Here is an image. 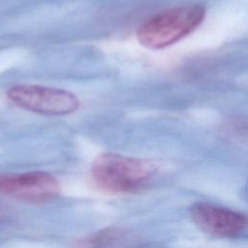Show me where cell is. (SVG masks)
I'll return each mask as SVG.
<instances>
[{"label":"cell","mask_w":248,"mask_h":248,"mask_svg":"<svg viewBox=\"0 0 248 248\" xmlns=\"http://www.w3.org/2000/svg\"><path fill=\"white\" fill-rule=\"evenodd\" d=\"M190 215L202 232L215 237H238L247 226L244 214L211 202L194 203L190 208Z\"/></svg>","instance_id":"5"},{"label":"cell","mask_w":248,"mask_h":248,"mask_svg":"<svg viewBox=\"0 0 248 248\" xmlns=\"http://www.w3.org/2000/svg\"><path fill=\"white\" fill-rule=\"evenodd\" d=\"M158 169L159 165L154 160L102 153L92 164L91 176L102 191L126 194L142 188Z\"/></svg>","instance_id":"1"},{"label":"cell","mask_w":248,"mask_h":248,"mask_svg":"<svg viewBox=\"0 0 248 248\" xmlns=\"http://www.w3.org/2000/svg\"><path fill=\"white\" fill-rule=\"evenodd\" d=\"M205 9L188 5L163 11L146 21L137 31L139 43L150 49L167 47L191 34L202 22Z\"/></svg>","instance_id":"2"},{"label":"cell","mask_w":248,"mask_h":248,"mask_svg":"<svg viewBox=\"0 0 248 248\" xmlns=\"http://www.w3.org/2000/svg\"><path fill=\"white\" fill-rule=\"evenodd\" d=\"M8 99L25 110L45 115H65L79 108L78 98L70 91L35 84H16L7 91Z\"/></svg>","instance_id":"3"},{"label":"cell","mask_w":248,"mask_h":248,"mask_svg":"<svg viewBox=\"0 0 248 248\" xmlns=\"http://www.w3.org/2000/svg\"><path fill=\"white\" fill-rule=\"evenodd\" d=\"M0 192L28 202H46L60 193L56 178L46 171L0 174Z\"/></svg>","instance_id":"4"}]
</instances>
